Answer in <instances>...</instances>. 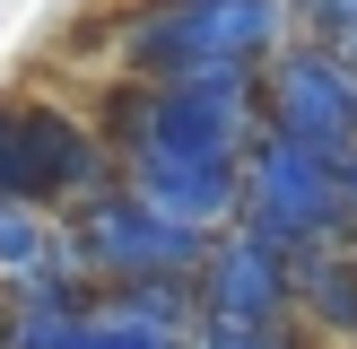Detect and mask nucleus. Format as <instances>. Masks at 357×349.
<instances>
[{"label":"nucleus","instance_id":"nucleus-4","mask_svg":"<svg viewBox=\"0 0 357 349\" xmlns=\"http://www.w3.org/2000/svg\"><path fill=\"white\" fill-rule=\"evenodd\" d=\"M70 236H79L96 288H131V279H201L209 244H218V236H201V227L149 209L131 184H105L87 209H70Z\"/></svg>","mask_w":357,"mask_h":349},{"label":"nucleus","instance_id":"nucleus-6","mask_svg":"<svg viewBox=\"0 0 357 349\" xmlns=\"http://www.w3.org/2000/svg\"><path fill=\"white\" fill-rule=\"evenodd\" d=\"M192 288H201L209 323H296V271L253 227H227V236L209 244V262H201Z\"/></svg>","mask_w":357,"mask_h":349},{"label":"nucleus","instance_id":"nucleus-13","mask_svg":"<svg viewBox=\"0 0 357 349\" xmlns=\"http://www.w3.org/2000/svg\"><path fill=\"white\" fill-rule=\"evenodd\" d=\"M0 349H9V341H0Z\"/></svg>","mask_w":357,"mask_h":349},{"label":"nucleus","instance_id":"nucleus-1","mask_svg":"<svg viewBox=\"0 0 357 349\" xmlns=\"http://www.w3.org/2000/svg\"><path fill=\"white\" fill-rule=\"evenodd\" d=\"M96 131L114 140V166H139V157H244L261 131V70L105 79Z\"/></svg>","mask_w":357,"mask_h":349},{"label":"nucleus","instance_id":"nucleus-10","mask_svg":"<svg viewBox=\"0 0 357 349\" xmlns=\"http://www.w3.org/2000/svg\"><path fill=\"white\" fill-rule=\"evenodd\" d=\"M87 349H174V341H157V332L122 323V314L105 306V288H96V306H87Z\"/></svg>","mask_w":357,"mask_h":349},{"label":"nucleus","instance_id":"nucleus-12","mask_svg":"<svg viewBox=\"0 0 357 349\" xmlns=\"http://www.w3.org/2000/svg\"><path fill=\"white\" fill-rule=\"evenodd\" d=\"M349 227H357V166H349Z\"/></svg>","mask_w":357,"mask_h":349},{"label":"nucleus","instance_id":"nucleus-11","mask_svg":"<svg viewBox=\"0 0 357 349\" xmlns=\"http://www.w3.org/2000/svg\"><path fill=\"white\" fill-rule=\"evenodd\" d=\"M0 192L26 201V192H17V96H0Z\"/></svg>","mask_w":357,"mask_h":349},{"label":"nucleus","instance_id":"nucleus-5","mask_svg":"<svg viewBox=\"0 0 357 349\" xmlns=\"http://www.w3.org/2000/svg\"><path fill=\"white\" fill-rule=\"evenodd\" d=\"M261 131L296 140V149H323V157H357V79L349 61L331 44H305V35H288V44L261 61Z\"/></svg>","mask_w":357,"mask_h":349},{"label":"nucleus","instance_id":"nucleus-2","mask_svg":"<svg viewBox=\"0 0 357 349\" xmlns=\"http://www.w3.org/2000/svg\"><path fill=\"white\" fill-rule=\"evenodd\" d=\"M288 0H139L114 27L122 79H183V70H261L288 44Z\"/></svg>","mask_w":357,"mask_h":349},{"label":"nucleus","instance_id":"nucleus-7","mask_svg":"<svg viewBox=\"0 0 357 349\" xmlns=\"http://www.w3.org/2000/svg\"><path fill=\"white\" fill-rule=\"evenodd\" d=\"M296 271V323L314 332V341H357V227H340V236L323 244H296L288 253Z\"/></svg>","mask_w":357,"mask_h":349},{"label":"nucleus","instance_id":"nucleus-9","mask_svg":"<svg viewBox=\"0 0 357 349\" xmlns=\"http://www.w3.org/2000/svg\"><path fill=\"white\" fill-rule=\"evenodd\" d=\"M288 27L305 44H340V35H357V0H288Z\"/></svg>","mask_w":357,"mask_h":349},{"label":"nucleus","instance_id":"nucleus-3","mask_svg":"<svg viewBox=\"0 0 357 349\" xmlns=\"http://www.w3.org/2000/svg\"><path fill=\"white\" fill-rule=\"evenodd\" d=\"M349 166L323 157V149H296V140H279V131H253V149H244V218L236 227L271 236L279 253L340 236L349 227Z\"/></svg>","mask_w":357,"mask_h":349},{"label":"nucleus","instance_id":"nucleus-8","mask_svg":"<svg viewBox=\"0 0 357 349\" xmlns=\"http://www.w3.org/2000/svg\"><path fill=\"white\" fill-rule=\"evenodd\" d=\"M87 306L96 297H9L0 341L9 349H87Z\"/></svg>","mask_w":357,"mask_h":349}]
</instances>
